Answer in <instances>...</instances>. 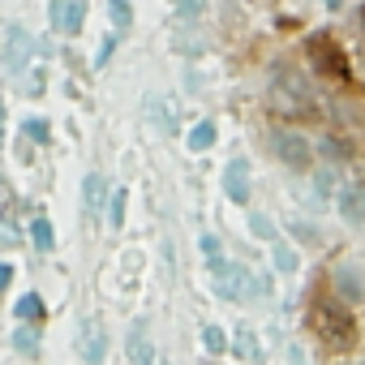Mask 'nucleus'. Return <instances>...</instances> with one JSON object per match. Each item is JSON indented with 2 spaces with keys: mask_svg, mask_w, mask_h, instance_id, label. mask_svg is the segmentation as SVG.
Masks as SVG:
<instances>
[{
  "mask_svg": "<svg viewBox=\"0 0 365 365\" xmlns=\"http://www.w3.org/2000/svg\"><path fill=\"white\" fill-rule=\"evenodd\" d=\"M271 108L279 116H314V95H309V82L288 65H271Z\"/></svg>",
  "mask_w": 365,
  "mask_h": 365,
  "instance_id": "f257e3e1",
  "label": "nucleus"
},
{
  "mask_svg": "<svg viewBox=\"0 0 365 365\" xmlns=\"http://www.w3.org/2000/svg\"><path fill=\"white\" fill-rule=\"evenodd\" d=\"M314 331H318V339H322L327 348H335V352H344V348L352 344V335H356L352 314H348L344 301H318V305H314Z\"/></svg>",
  "mask_w": 365,
  "mask_h": 365,
  "instance_id": "f03ea898",
  "label": "nucleus"
},
{
  "mask_svg": "<svg viewBox=\"0 0 365 365\" xmlns=\"http://www.w3.org/2000/svg\"><path fill=\"white\" fill-rule=\"evenodd\" d=\"M211 275H215V292L224 301H250V297H262L267 292V279L262 275H250L241 262H228V258L215 262Z\"/></svg>",
  "mask_w": 365,
  "mask_h": 365,
  "instance_id": "7ed1b4c3",
  "label": "nucleus"
},
{
  "mask_svg": "<svg viewBox=\"0 0 365 365\" xmlns=\"http://www.w3.org/2000/svg\"><path fill=\"white\" fill-rule=\"evenodd\" d=\"M309 69L318 73V78H331V82H348L352 78V69H348V56H344V48L331 39V35H309Z\"/></svg>",
  "mask_w": 365,
  "mask_h": 365,
  "instance_id": "20e7f679",
  "label": "nucleus"
},
{
  "mask_svg": "<svg viewBox=\"0 0 365 365\" xmlns=\"http://www.w3.org/2000/svg\"><path fill=\"white\" fill-rule=\"evenodd\" d=\"M271 155H275L279 163H288V168H309L314 146H309V138H301L297 129H271Z\"/></svg>",
  "mask_w": 365,
  "mask_h": 365,
  "instance_id": "39448f33",
  "label": "nucleus"
},
{
  "mask_svg": "<svg viewBox=\"0 0 365 365\" xmlns=\"http://www.w3.org/2000/svg\"><path fill=\"white\" fill-rule=\"evenodd\" d=\"M331 279H335V292H339V301H348V305L365 301V271H361L356 262H339V267L331 271Z\"/></svg>",
  "mask_w": 365,
  "mask_h": 365,
  "instance_id": "423d86ee",
  "label": "nucleus"
},
{
  "mask_svg": "<svg viewBox=\"0 0 365 365\" xmlns=\"http://www.w3.org/2000/svg\"><path fill=\"white\" fill-rule=\"evenodd\" d=\"M78 344H82L86 365H103V356H108V335H103V322H99V318H82Z\"/></svg>",
  "mask_w": 365,
  "mask_h": 365,
  "instance_id": "0eeeda50",
  "label": "nucleus"
},
{
  "mask_svg": "<svg viewBox=\"0 0 365 365\" xmlns=\"http://www.w3.org/2000/svg\"><path fill=\"white\" fill-rule=\"evenodd\" d=\"M86 22V5L82 0H52V26L61 35H78Z\"/></svg>",
  "mask_w": 365,
  "mask_h": 365,
  "instance_id": "6e6552de",
  "label": "nucleus"
},
{
  "mask_svg": "<svg viewBox=\"0 0 365 365\" xmlns=\"http://www.w3.org/2000/svg\"><path fill=\"white\" fill-rule=\"evenodd\" d=\"M224 194H228L237 207L250 202V163H245V159H228V168H224Z\"/></svg>",
  "mask_w": 365,
  "mask_h": 365,
  "instance_id": "1a4fd4ad",
  "label": "nucleus"
},
{
  "mask_svg": "<svg viewBox=\"0 0 365 365\" xmlns=\"http://www.w3.org/2000/svg\"><path fill=\"white\" fill-rule=\"evenodd\" d=\"M125 352H129L133 365H155V348H150V339H146V322H142V318L129 327V335H125Z\"/></svg>",
  "mask_w": 365,
  "mask_h": 365,
  "instance_id": "9d476101",
  "label": "nucleus"
},
{
  "mask_svg": "<svg viewBox=\"0 0 365 365\" xmlns=\"http://www.w3.org/2000/svg\"><path fill=\"white\" fill-rule=\"evenodd\" d=\"M339 215L348 224H365V185H344L339 190Z\"/></svg>",
  "mask_w": 365,
  "mask_h": 365,
  "instance_id": "9b49d317",
  "label": "nucleus"
},
{
  "mask_svg": "<svg viewBox=\"0 0 365 365\" xmlns=\"http://www.w3.org/2000/svg\"><path fill=\"white\" fill-rule=\"evenodd\" d=\"M103 198H108V180L99 172L86 176V185H82V202H86V215H103Z\"/></svg>",
  "mask_w": 365,
  "mask_h": 365,
  "instance_id": "f8f14e48",
  "label": "nucleus"
},
{
  "mask_svg": "<svg viewBox=\"0 0 365 365\" xmlns=\"http://www.w3.org/2000/svg\"><path fill=\"white\" fill-rule=\"evenodd\" d=\"M14 314H18V318H22L26 327H39V322L48 318V314H43V301H39L35 292H26V297H18V309H14Z\"/></svg>",
  "mask_w": 365,
  "mask_h": 365,
  "instance_id": "ddd939ff",
  "label": "nucleus"
},
{
  "mask_svg": "<svg viewBox=\"0 0 365 365\" xmlns=\"http://www.w3.org/2000/svg\"><path fill=\"white\" fill-rule=\"evenodd\" d=\"M271 258H275V271H284V275L297 271V254H292V245L279 241V237H271Z\"/></svg>",
  "mask_w": 365,
  "mask_h": 365,
  "instance_id": "4468645a",
  "label": "nucleus"
},
{
  "mask_svg": "<svg viewBox=\"0 0 365 365\" xmlns=\"http://www.w3.org/2000/svg\"><path fill=\"white\" fill-rule=\"evenodd\" d=\"M215 146V120H198L190 129V150H211Z\"/></svg>",
  "mask_w": 365,
  "mask_h": 365,
  "instance_id": "2eb2a0df",
  "label": "nucleus"
},
{
  "mask_svg": "<svg viewBox=\"0 0 365 365\" xmlns=\"http://www.w3.org/2000/svg\"><path fill=\"white\" fill-rule=\"evenodd\" d=\"M232 344H237V356H245V361H262V348H258V335H254L250 327H241Z\"/></svg>",
  "mask_w": 365,
  "mask_h": 365,
  "instance_id": "dca6fc26",
  "label": "nucleus"
},
{
  "mask_svg": "<svg viewBox=\"0 0 365 365\" xmlns=\"http://www.w3.org/2000/svg\"><path fill=\"white\" fill-rule=\"evenodd\" d=\"M108 14H112L116 31H129V22H133V5H129V0H108Z\"/></svg>",
  "mask_w": 365,
  "mask_h": 365,
  "instance_id": "f3484780",
  "label": "nucleus"
},
{
  "mask_svg": "<svg viewBox=\"0 0 365 365\" xmlns=\"http://www.w3.org/2000/svg\"><path fill=\"white\" fill-rule=\"evenodd\" d=\"M31 241H35V250H43V254H48V250H52V241H56V237H52V224H48V220H35V224H31Z\"/></svg>",
  "mask_w": 365,
  "mask_h": 365,
  "instance_id": "a211bd4d",
  "label": "nucleus"
},
{
  "mask_svg": "<svg viewBox=\"0 0 365 365\" xmlns=\"http://www.w3.org/2000/svg\"><path fill=\"white\" fill-rule=\"evenodd\" d=\"M198 250H202V258H207V267H215V262H224V245H220V237H211V232H202V241H198Z\"/></svg>",
  "mask_w": 365,
  "mask_h": 365,
  "instance_id": "6ab92c4d",
  "label": "nucleus"
},
{
  "mask_svg": "<svg viewBox=\"0 0 365 365\" xmlns=\"http://www.w3.org/2000/svg\"><path fill=\"white\" fill-rule=\"evenodd\" d=\"M125 202H129V194H125V190H116V194H112V202H108V224H112V228H120V224H125Z\"/></svg>",
  "mask_w": 365,
  "mask_h": 365,
  "instance_id": "aec40b11",
  "label": "nucleus"
},
{
  "mask_svg": "<svg viewBox=\"0 0 365 365\" xmlns=\"http://www.w3.org/2000/svg\"><path fill=\"white\" fill-rule=\"evenodd\" d=\"M202 348L207 352H228V335L220 327H202Z\"/></svg>",
  "mask_w": 365,
  "mask_h": 365,
  "instance_id": "412c9836",
  "label": "nucleus"
},
{
  "mask_svg": "<svg viewBox=\"0 0 365 365\" xmlns=\"http://www.w3.org/2000/svg\"><path fill=\"white\" fill-rule=\"evenodd\" d=\"M26 52H31V39H26V31H14V48H9V65L18 69V65L26 61Z\"/></svg>",
  "mask_w": 365,
  "mask_h": 365,
  "instance_id": "4be33fe9",
  "label": "nucleus"
},
{
  "mask_svg": "<svg viewBox=\"0 0 365 365\" xmlns=\"http://www.w3.org/2000/svg\"><path fill=\"white\" fill-rule=\"evenodd\" d=\"M250 232L262 237V241H271V237H275V224H271L267 215H250Z\"/></svg>",
  "mask_w": 365,
  "mask_h": 365,
  "instance_id": "5701e85b",
  "label": "nucleus"
},
{
  "mask_svg": "<svg viewBox=\"0 0 365 365\" xmlns=\"http://www.w3.org/2000/svg\"><path fill=\"white\" fill-rule=\"evenodd\" d=\"M22 133L35 138V142H48V138H52V129H48L43 120H22Z\"/></svg>",
  "mask_w": 365,
  "mask_h": 365,
  "instance_id": "b1692460",
  "label": "nucleus"
},
{
  "mask_svg": "<svg viewBox=\"0 0 365 365\" xmlns=\"http://www.w3.org/2000/svg\"><path fill=\"white\" fill-rule=\"evenodd\" d=\"M176 9H180V18H198L207 9V0H176Z\"/></svg>",
  "mask_w": 365,
  "mask_h": 365,
  "instance_id": "393cba45",
  "label": "nucleus"
},
{
  "mask_svg": "<svg viewBox=\"0 0 365 365\" xmlns=\"http://www.w3.org/2000/svg\"><path fill=\"white\" fill-rule=\"evenodd\" d=\"M112 52H116V35H108V39L99 43V56H95V65H108V61H112Z\"/></svg>",
  "mask_w": 365,
  "mask_h": 365,
  "instance_id": "a878e982",
  "label": "nucleus"
},
{
  "mask_svg": "<svg viewBox=\"0 0 365 365\" xmlns=\"http://www.w3.org/2000/svg\"><path fill=\"white\" fill-rule=\"evenodd\" d=\"M14 344H18L22 352H35V331H18V335H14Z\"/></svg>",
  "mask_w": 365,
  "mask_h": 365,
  "instance_id": "bb28decb",
  "label": "nucleus"
},
{
  "mask_svg": "<svg viewBox=\"0 0 365 365\" xmlns=\"http://www.w3.org/2000/svg\"><path fill=\"white\" fill-rule=\"evenodd\" d=\"M322 146H327V155H331V159H339V155L348 159V146H344V142H335V138H327Z\"/></svg>",
  "mask_w": 365,
  "mask_h": 365,
  "instance_id": "cd10ccee",
  "label": "nucleus"
},
{
  "mask_svg": "<svg viewBox=\"0 0 365 365\" xmlns=\"http://www.w3.org/2000/svg\"><path fill=\"white\" fill-rule=\"evenodd\" d=\"M9 279H14V267H5V262H0V288H5Z\"/></svg>",
  "mask_w": 365,
  "mask_h": 365,
  "instance_id": "c85d7f7f",
  "label": "nucleus"
},
{
  "mask_svg": "<svg viewBox=\"0 0 365 365\" xmlns=\"http://www.w3.org/2000/svg\"><path fill=\"white\" fill-rule=\"evenodd\" d=\"M327 9H344V0H327Z\"/></svg>",
  "mask_w": 365,
  "mask_h": 365,
  "instance_id": "c756f323",
  "label": "nucleus"
}]
</instances>
